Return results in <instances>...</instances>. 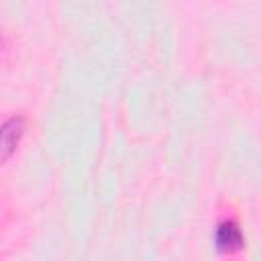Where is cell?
<instances>
[{"label":"cell","mask_w":261,"mask_h":261,"mask_svg":"<svg viewBox=\"0 0 261 261\" xmlns=\"http://www.w3.org/2000/svg\"><path fill=\"white\" fill-rule=\"evenodd\" d=\"M27 130L22 116H10L0 124V163L8 161L20 145V139Z\"/></svg>","instance_id":"6da1fadb"},{"label":"cell","mask_w":261,"mask_h":261,"mask_svg":"<svg viewBox=\"0 0 261 261\" xmlns=\"http://www.w3.org/2000/svg\"><path fill=\"white\" fill-rule=\"evenodd\" d=\"M214 247L218 253L232 255L245 247V234L234 220H222L214 230Z\"/></svg>","instance_id":"7a4b0ae2"}]
</instances>
